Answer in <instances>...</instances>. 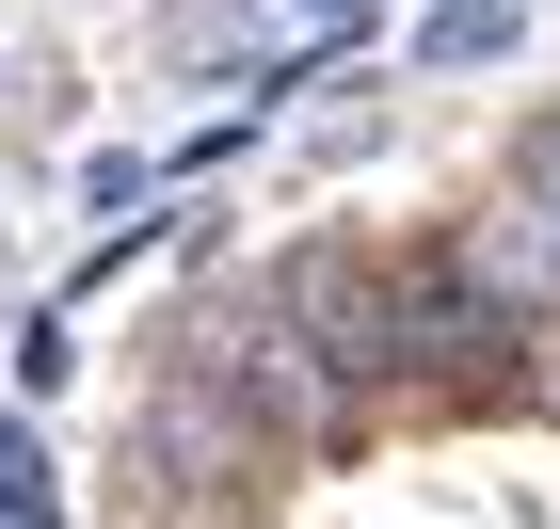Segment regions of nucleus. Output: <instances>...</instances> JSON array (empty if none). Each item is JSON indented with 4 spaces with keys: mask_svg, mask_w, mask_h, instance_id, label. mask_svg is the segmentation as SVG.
Returning <instances> with one entry per match:
<instances>
[{
    "mask_svg": "<svg viewBox=\"0 0 560 529\" xmlns=\"http://www.w3.org/2000/svg\"><path fill=\"white\" fill-rule=\"evenodd\" d=\"M272 321H289L320 369H337V401L385 434V417H417V386H400V257L385 241H352V225H304V241H272L257 257Z\"/></svg>",
    "mask_w": 560,
    "mask_h": 529,
    "instance_id": "obj_2",
    "label": "nucleus"
},
{
    "mask_svg": "<svg viewBox=\"0 0 560 529\" xmlns=\"http://www.w3.org/2000/svg\"><path fill=\"white\" fill-rule=\"evenodd\" d=\"M16 386H33V401L81 386V306H33V321H16Z\"/></svg>",
    "mask_w": 560,
    "mask_h": 529,
    "instance_id": "obj_7",
    "label": "nucleus"
},
{
    "mask_svg": "<svg viewBox=\"0 0 560 529\" xmlns=\"http://www.w3.org/2000/svg\"><path fill=\"white\" fill-rule=\"evenodd\" d=\"M385 257H400V386H417V417L528 401V337L497 321V289H480L448 241H385Z\"/></svg>",
    "mask_w": 560,
    "mask_h": 529,
    "instance_id": "obj_3",
    "label": "nucleus"
},
{
    "mask_svg": "<svg viewBox=\"0 0 560 529\" xmlns=\"http://www.w3.org/2000/svg\"><path fill=\"white\" fill-rule=\"evenodd\" d=\"M497 48H513V0H432L417 65H497Z\"/></svg>",
    "mask_w": 560,
    "mask_h": 529,
    "instance_id": "obj_6",
    "label": "nucleus"
},
{
    "mask_svg": "<svg viewBox=\"0 0 560 529\" xmlns=\"http://www.w3.org/2000/svg\"><path fill=\"white\" fill-rule=\"evenodd\" d=\"M129 482L161 497V514H257V497H272V449L241 434L209 386H176V369H161L144 417H129Z\"/></svg>",
    "mask_w": 560,
    "mask_h": 529,
    "instance_id": "obj_4",
    "label": "nucleus"
},
{
    "mask_svg": "<svg viewBox=\"0 0 560 529\" xmlns=\"http://www.w3.org/2000/svg\"><path fill=\"white\" fill-rule=\"evenodd\" d=\"M0 529H65V465L33 417H0Z\"/></svg>",
    "mask_w": 560,
    "mask_h": 529,
    "instance_id": "obj_5",
    "label": "nucleus"
},
{
    "mask_svg": "<svg viewBox=\"0 0 560 529\" xmlns=\"http://www.w3.org/2000/svg\"><path fill=\"white\" fill-rule=\"evenodd\" d=\"M497 193H528V209H545V241H560V113H528V129H513V161H497Z\"/></svg>",
    "mask_w": 560,
    "mask_h": 529,
    "instance_id": "obj_8",
    "label": "nucleus"
},
{
    "mask_svg": "<svg viewBox=\"0 0 560 529\" xmlns=\"http://www.w3.org/2000/svg\"><path fill=\"white\" fill-rule=\"evenodd\" d=\"M304 16H352V0H304Z\"/></svg>",
    "mask_w": 560,
    "mask_h": 529,
    "instance_id": "obj_9",
    "label": "nucleus"
},
{
    "mask_svg": "<svg viewBox=\"0 0 560 529\" xmlns=\"http://www.w3.org/2000/svg\"><path fill=\"white\" fill-rule=\"evenodd\" d=\"M161 369H176V386H209L224 417L272 449V465H320V449H352V434H369V417L337 401V369H320V353L272 321V289H257V273H209V289L176 306V353H161Z\"/></svg>",
    "mask_w": 560,
    "mask_h": 529,
    "instance_id": "obj_1",
    "label": "nucleus"
}]
</instances>
